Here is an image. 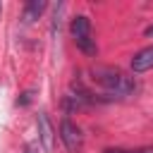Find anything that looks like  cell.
<instances>
[{
	"mask_svg": "<svg viewBox=\"0 0 153 153\" xmlns=\"http://www.w3.org/2000/svg\"><path fill=\"white\" fill-rule=\"evenodd\" d=\"M91 79L110 96H131L136 91V79L117 67H96L91 72Z\"/></svg>",
	"mask_w": 153,
	"mask_h": 153,
	"instance_id": "6da1fadb",
	"label": "cell"
},
{
	"mask_svg": "<svg viewBox=\"0 0 153 153\" xmlns=\"http://www.w3.org/2000/svg\"><path fill=\"white\" fill-rule=\"evenodd\" d=\"M69 33H72L74 45H76L84 55L93 57V55L98 53L96 38H93V31H91V19H88L86 14H76V17L69 22Z\"/></svg>",
	"mask_w": 153,
	"mask_h": 153,
	"instance_id": "7a4b0ae2",
	"label": "cell"
},
{
	"mask_svg": "<svg viewBox=\"0 0 153 153\" xmlns=\"http://www.w3.org/2000/svg\"><path fill=\"white\" fill-rule=\"evenodd\" d=\"M60 139H62V143L69 153H81L84 151V134L69 117H62V122H60Z\"/></svg>",
	"mask_w": 153,
	"mask_h": 153,
	"instance_id": "3957f363",
	"label": "cell"
},
{
	"mask_svg": "<svg viewBox=\"0 0 153 153\" xmlns=\"http://www.w3.org/2000/svg\"><path fill=\"white\" fill-rule=\"evenodd\" d=\"M36 127H38V139L43 143V151L45 153H53V146H55V131H53V124L48 120L45 112H38L36 117Z\"/></svg>",
	"mask_w": 153,
	"mask_h": 153,
	"instance_id": "277c9868",
	"label": "cell"
},
{
	"mask_svg": "<svg viewBox=\"0 0 153 153\" xmlns=\"http://www.w3.org/2000/svg\"><path fill=\"white\" fill-rule=\"evenodd\" d=\"M151 69H153V45L139 50L131 57V72L134 74H143V72H151Z\"/></svg>",
	"mask_w": 153,
	"mask_h": 153,
	"instance_id": "5b68a950",
	"label": "cell"
},
{
	"mask_svg": "<svg viewBox=\"0 0 153 153\" xmlns=\"http://www.w3.org/2000/svg\"><path fill=\"white\" fill-rule=\"evenodd\" d=\"M45 7H48V5H45L43 0H31V2H26V5H24V22H26V24L36 22V19L45 12Z\"/></svg>",
	"mask_w": 153,
	"mask_h": 153,
	"instance_id": "8992f818",
	"label": "cell"
},
{
	"mask_svg": "<svg viewBox=\"0 0 153 153\" xmlns=\"http://www.w3.org/2000/svg\"><path fill=\"white\" fill-rule=\"evenodd\" d=\"M103 153H153V146H143V148H105Z\"/></svg>",
	"mask_w": 153,
	"mask_h": 153,
	"instance_id": "52a82bcc",
	"label": "cell"
},
{
	"mask_svg": "<svg viewBox=\"0 0 153 153\" xmlns=\"http://www.w3.org/2000/svg\"><path fill=\"white\" fill-rule=\"evenodd\" d=\"M29 100H31V91L22 93V98H17V105H29Z\"/></svg>",
	"mask_w": 153,
	"mask_h": 153,
	"instance_id": "ba28073f",
	"label": "cell"
},
{
	"mask_svg": "<svg viewBox=\"0 0 153 153\" xmlns=\"http://www.w3.org/2000/svg\"><path fill=\"white\" fill-rule=\"evenodd\" d=\"M24 153H36V148H33L31 143H26V146H24Z\"/></svg>",
	"mask_w": 153,
	"mask_h": 153,
	"instance_id": "9c48e42d",
	"label": "cell"
},
{
	"mask_svg": "<svg viewBox=\"0 0 153 153\" xmlns=\"http://www.w3.org/2000/svg\"><path fill=\"white\" fill-rule=\"evenodd\" d=\"M143 33H146V36H153V24H151V26H146V31H143Z\"/></svg>",
	"mask_w": 153,
	"mask_h": 153,
	"instance_id": "30bf717a",
	"label": "cell"
},
{
	"mask_svg": "<svg viewBox=\"0 0 153 153\" xmlns=\"http://www.w3.org/2000/svg\"><path fill=\"white\" fill-rule=\"evenodd\" d=\"M0 12H2V7H0Z\"/></svg>",
	"mask_w": 153,
	"mask_h": 153,
	"instance_id": "8fae6325",
	"label": "cell"
}]
</instances>
